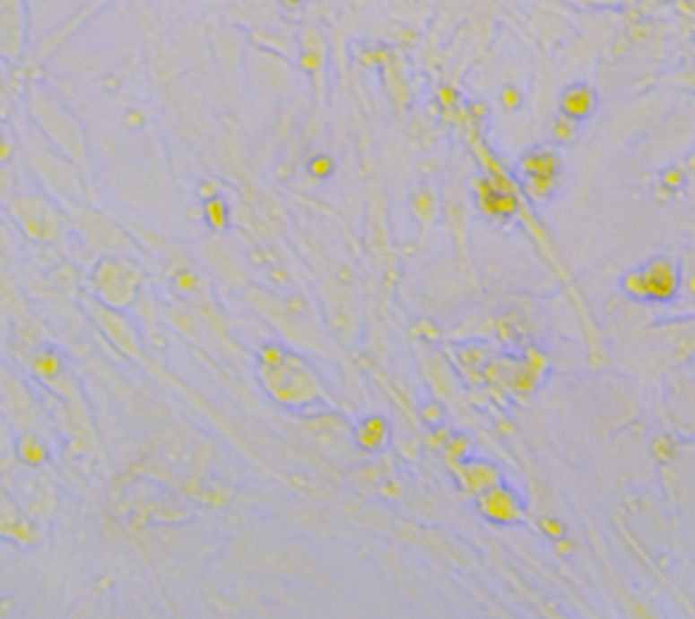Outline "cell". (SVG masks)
Returning <instances> with one entry per match:
<instances>
[{"label":"cell","instance_id":"7a4b0ae2","mask_svg":"<svg viewBox=\"0 0 695 619\" xmlns=\"http://www.w3.org/2000/svg\"><path fill=\"white\" fill-rule=\"evenodd\" d=\"M142 270L126 258H107L92 272V288L107 307H126L142 286Z\"/></svg>","mask_w":695,"mask_h":619},{"label":"cell","instance_id":"8992f818","mask_svg":"<svg viewBox=\"0 0 695 619\" xmlns=\"http://www.w3.org/2000/svg\"><path fill=\"white\" fill-rule=\"evenodd\" d=\"M17 460L22 465H30V468H41L44 460H47V451H44V446L39 443L33 434H22L20 449H17Z\"/></svg>","mask_w":695,"mask_h":619},{"label":"cell","instance_id":"5b68a950","mask_svg":"<svg viewBox=\"0 0 695 619\" xmlns=\"http://www.w3.org/2000/svg\"><path fill=\"white\" fill-rule=\"evenodd\" d=\"M562 112L573 120L584 117L592 112V93L586 87H570V90L562 96Z\"/></svg>","mask_w":695,"mask_h":619},{"label":"cell","instance_id":"9c48e42d","mask_svg":"<svg viewBox=\"0 0 695 619\" xmlns=\"http://www.w3.org/2000/svg\"><path fill=\"white\" fill-rule=\"evenodd\" d=\"M282 4H285V6H300L302 0H282Z\"/></svg>","mask_w":695,"mask_h":619},{"label":"cell","instance_id":"ba28073f","mask_svg":"<svg viewBox=\"0 0 695 619\" xmlns=\"http://www.w3.org/2000/svg\"><path fill=\"white\" fill-rule=\"evenodd\" d=\"M9 152H6V142H4V136H0V158H6Z\"/></svg>","mask_w":695,"mask_h":619},{"label":"cell","instance_id":"3957f363","mask_svg":"<svg viewBox=\"0 0 695 619\" xmlns=\"http://www.w3.org/2000/svg\"><path fill=\"white\" fill-rule=\"evenodd\" d=\"M44 538V529L20 508L12 492L0 484V541L17 549H36Z\"/></svg>","mask_w":695,"mask_h":619},{"label":"cell","instance_id":"52a82bcc","mask_svg":"<svg viewBox=\"0 0 695 619\" xmlns=\"http://www.w3.org/2000/svg\"><path fill=\"white\" fill-rule=\"evenodd\" d=\"M210 220H213V226H221L223 223V204L221 202H210Z\"/></svg>","mask_w":695,"mask_h":619},{"label":"cell","instance_id":"277c9868","mask_svg":"<svg viewBox=\"0 0 695 619\" xmlns=\"http://www.w3.org/2000/svg\"><path fill=\"white\" fill-rule=\"evenodd\" d=\"M641 286L636 297H649V299H668L676 288V275L668 267V261H652L647 270H641Z\"/></svg>","mask_w":695,"mask_h":619},{"label":"cell","instance_id":"6da1fadb","mask_svg":"<svg viewBox=\"0 0 695 619\" xmlns=\"http://www.w3.org/2000/svg\"><path fill=\"white\" fill-rule=\"evenodd\" d=\"M0 484L12 492V497L20 503V508L44 529L47 519L52 516V511L57 505V492H55V484L41 473V468L12 462L4 473H0Z\"/></svg>","mask_w":695,"mask_h":619}]
</instances>
